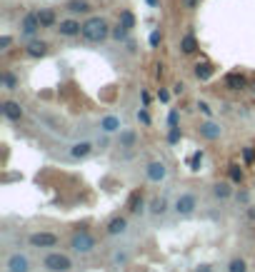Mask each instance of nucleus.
<instances>
[{
	"instance_id": "4c0bfd02",
	"label": "nucleus",
	"mask_w": 255,
	"mask_h": 272,
	"mask_svg": "<svg viewBox=\"0 0 255 272\" xmlns=\"http://www.w3.org/2000/svg\"><path fill=\"white\" fill-rule=\"evenodd\" d=\"M253 158H255L253 150H250V147H243V160H245V163H253Z\"/></svg>"
},
{
	"instance_id": "4468645a",
	"label": "nucleus",
	"mask_w": 255,
	"mask_h": 272,
	"mask_svg": "<svg viewBox=\"0 0 255 272\" xmlns=\"http://www.w3.org/2000/svg\"><path fill=\"white\" fill-rule=\"evenodd\" d=\"M25 55L28 58H45L48 55V43L45 40H30L25 45Z\"/></svg>"
},
{
	"instance_id": "7ed1b4c3",
	"label": "nucleus",
	"mask_w": 255,
	"mask_h": 272,
	"mask_svg": "<svg viewBox=\"0 0 255 272\" xmlns=\"http://www.w3.org/2000/svg\"><path fill=\"white\" fill-rule=\"evenodd\" d=\"M43 267L48 272H70L73 270V260L63 252H48L43 257Z\"/></svg>"
},
{
	"instance_id": "a878e982",
	"label": "nucleus",
	"mask_w": 255,
	"mask_h": 272,
	"mask_svg": "<svg viewBox=\"0 0 255 272\" xmlns=\"http://www.w3.org/2000/svg\"><path fill=\"white\" fill-rule=\"evenodd\" d=\"M203 158H205V152H203V150H195L190 158H188V168H190L193 172H198L200 165H203Z\"/></svg>"
},
{
	"instance_id": "2eb2a0df",
	"label": "nucleus",
	"mask_w": 255,
	"mask_h": 272,
	"mask_svg": "<svg viewBox=\"0 0 255 272\" xmlns=\"http://www.w3.org/2000/svg\"><path fill=\"white\" fill-rule=\"evenodd\" d=\"M135 142H138V133H135V130H130V128H123V130L118 133V147H123V150H130V147H135Z\"/></svg>"
},
{
	"instance_id": "473e14b6",
	"label": "nucleus",
	"mask_w": 255,
	"mask_h": 272,
	"mask_svg": "<svg viewBox=\"0 0 255 272\" xmlns=\"http://www.w3.org/2000/svg\"><path fill=\"white\" fill-rule=\"evenodd\" d=\"M148 43H150V48H158V45L163 43V33H160V30H153L150 37H148Z\"/></svg>"
},
{
	"instance_id": "dca6fc26",
	"label": "nucleus",
	"mask_w": 255,
	"mask_h": 272,
	"mask_svg": "<svg viewBox=\"0 0 255 272\" xmlns=\"http://www.w3.org/2000/svg\"><path fill=\"white\" fill-rule=\"evenodd\" d=\"M90 152H93V142L90 140H80V142H75V145L70 147V158L83 160V158H88Z\"/></svg>"
},
{
	"instance_id": "393cba45",
	"label": "nucleus",
	"mask_w": 255,
	"mask_h": 272,
	"mask_svg": "<svg viewBox=\"0 0 255 272\" xmlns=\"http://www.w3.org/2000/svg\"><path fill=\"white\" fill-rule=\"evenodd\" d=\"M0 80H3V88H5V90H18V77H15L10 70H3Z\"/></svg>"
},
{
	"instance_id": "49530a36",
	"label": "nucleus",
	"mask_w": 255,
	"mask_h": 272,
	"mask_svg": "<svg viewBox=\"0 0 255 272\" xmlns=\"http://www.w3.org/2000/svg\"><path fill=\"white\" fill-rule=\"evenodd\" d=\"M158 3H160V0H148V5H153V8H155Z\"/></svg>"
},
{
	"instance_id": "ea45409f",
	"label": "nucleus",
	"mask_w": 255,
	"mask_h": 272,
	"mask_svg": "<svg viewBox=\"0 0 255 272\" xmlns=\"http://www.w3.org/2000/svg\"><path fill=\"white\" fill-rule=\"evenodd\" d=\"M113 262H115V265H123V262H128V255H125V252H118V255L113 257Z\"/></svg>"
},
{
	"instance_id": "c756f323",
	"label": "nucleus",
	"mask_w": 255,
	"mask_h": 272,
	"mask_svg": "<svg viewBox=\"0 0 255 272\" xmlns=\"http://www.w3.org/2000/svg\"><path fill=\"white\" fill-rule=\"evenodd\" d=\"M228 272H248V265H245V260H240V257L230 260V265H228Z\"/></svg>"
},
{
	"instance_id": "b1692460",
	"label": "nucleus",
	"mask_w": 255,
	"mask_h": 272,
	"mask_svg": "<svg viewBox=\"0 0 255 272\" xmlns=\"http://www.w3.org/2000/svg\"><path fill=\"white\" fill-rule=\"evenodd\" d=\"M150 212L158 215V217L165 215V212H168V200H165V198H153V200H150Z\"/></svg>"
},
{
	"instance_id": "2f4dec72",
	"label": "nucleus",
	"mask_w": 255,
	"mask_h": 272,
	"mask_svg": "<svg viewBox=\"0 0 255 272\" xmlns=\"http://www.w3.org/2000/svg\"><path fill=\"white\" fill-rule=\"evenodd\" d=\"M180 142V128H168V145H178Z\"/></svg>"
},
{
	"instance_id": "a211bd4d",
	"label": "nucleus",
	"mask_w": 255,
	"mask_h": 272,
	"mask_svg": "<svg viewBox=\"0 0 255 272\" xmlns=\"http://www.w3.org/2000/svg\"><path fill=\"white\" fill-rule=\"evenodd\" d=\"M65 8L70 13H75V15H88L90 13V3H88V0H68Z\"/></svg>"
},
{
	"instance_id": "58836bf2",
	"label": "nucleus",
	"mask_w": 255,
	"mask_h": 272,
	"mask_svg": "<svg viewBox=\"0 0 255 272\" xmlns=\"http://www.w3.org/2000/svg\"><path fill=\"white\" fill-rule=\"evenodd\" d=\"M158 100H160V102H170V93L160 88V90H158Z\"/></svg>"
},
{
	"instance_id": "de8ad7c7",
	"label": "nucleus",
	"mask_w": 255,
	"mask_h": 272,
	"mask_svg": "<svg viewBox=\"0 0 255 272\" xmlns=\"http://www.w3.org/2000/svg\"><path fill=\"white\" fill-rule=\"evenodd\" d=\"M253 90H255V85H253Z\"/></svg>"
},
{
	"instance_id": "1a4fd4ad",
	"label": "nucleus",
	"mask_w": 255,
	"mask_h": 272,
	"mask_svg": "<svg viewBox=\"0 0 255 272\" xmlns=\"http://www.w3.org/2000/svg\"><path fill=\"white\" fill-rule=\"evenodd\" d=\"M43 25H40V18H38V13H28L25 18H23V23H20V33L25 35V37H33L35 33H38Z\"/></svg>"
},
{
	"instance_id": "c9c22d12",
	"label": "nucleus",
	"mask_w": 255,
	"mask_h": 272,
	"mask_svg": "<svg viewBox=\"0 0 255 272\" xmlns=\"http://www.w3.org/2000/svg\"><path fill=\"white\" fill-rule=\"evenodd\" d=\"M198 110H200L203 115H208V118H213V107H210L205 100H200V102H198Z\"/></svg>"
},
{
	"instance_id": "f8f14e48",
	"label": "nucleus",
	"mask_w": 255,
	"mask_h": 272,
	"mask_svg": "<svg viewBox=\"0 0 255 272\" xmlns=\"http://www.w3.org/2000/svg\"><path fill=\"white\" fill-rule=\"evenodd\" d=\"M3 115H5L10 123H20V118H23V107H20V102H15V100H5V102H3Z\"/></svg>"
},
{
	"instance_id": "f257e3e1",
	"label": "nucleus",
	"mask_w": 255,
	"mask_h": 272,
	"mask_svg": "<svg viewBox=\"0 0 255 272\" xmlns=\"http://www.w3.org/2000/svg\"><path fill=\"white\" fill-rule=\"evenodd\" d=\"M80 35L85 37L88 43H103L108 35H110V25H108V20L105 18H100V15H93V18H88L85 23H83V30H80Z\"/></svg>"
},
{
	"instance_id": "cd10ccee",
	"label": "nucleus",
	"mask_w": 255,
	"mask_h": 272,
	"mask_svg": "<svg viewBox=\"0 0 255 272\" xmlns=\"http://www.w3.org/2000/svg\"><path fill=\"white\" fill-rule=\"evenodd\" d=\"M228 177H230V182H235V185H240L243 182V170H240V165H230L228 168Z\"/></svg>"
},
{
	"instance_id": "20e7f679",
	"label": "nucleus",
	"mask_w": 255,
	"mask_h": 272,
	"mask_svg": "<svg viewBox=\"0 0 255 272\" xmlns=\"http://www.w3.org/2000/svg\"><path fill=\"white\" fill-rule=\"evenodd\" d=\"M195 207H198V198L193 195V192H183V195H178V200H175V205H173V210H175L180 217H190V215L195 212Z\"/></svg>"
},
{
	"instance_id": "9b49d317",
	"label": "nucleus",
	"mask_w": 255,
	"mask_h": 272,
	"mask_svg": "<svg viewBox=\"0 0 255 272\" xmlns=\"http://www.w3.org/2000/svg\"><path fill=\"white\" fill-rule=\"evenodd\" d=\"M100 130L105 135H113V133H120L123 125H120V118L118 115H105V118H100Z\"/></svg>"
},
{
	"instance_id": "bb28decb",
	"label": "nucleus",
	"mask_w": 255,
	"mask_h": 272,
	"mask_svg": "<svg viewBox=\"0 0 255 272\" xmlns=\"http://www.w3.org/2000/svg\"><path fill=\"white\" fill-rule=\"evenodd\" d=\"M128 33H130V30H128L125 25L118 23V28L110 30V37H113V40H118V43H125V40H128Z\"/></svg>"
},
{
	"instance_id": "f03ea898",
	"label": "nucleus",
	"mask_w": 255,
	"mask_h": 272,
	"mask_svg": "<svg viewBox=\"0 0 255 272\" xmlns=\"http://www.w3.org/2000/svg\"><path fill=\"white\" fill-rule=\"evenodd\" d=\"M70 247H73V252H78V255H90V252L98 247V240L93 238V232H90L88 227H80V230L73 232Z\"/></svg>"
},
{
	"instance_id": "423d86ee",
	"label": "nucleus",
	"mask_w": 255,
	"mask_h": 272,
	"mask_svg": "<svg viewBox=\"0 0 255 272\" xmlns=\"http://www.w3.org/2000/svg\"><path fill=\"white\" fill-rule=\"evenodd\" d=\"M28 242L33 247H55L58 245V235H53V232H33V235L28 238Z\"/></svg>"
},
{
	"instance_id": "79ce46f5",
	"label": "nucleus",
	"mask_w": 255,
	"mask_h": 272,
	"mask_svg": "<svg viewBox=\"0 0 255 272\" xmlns=\"http://www.w3.org/2000/svg\"><path fill=\"white\" fill-rule=\"evenodd\" d=\"M140 95H143V105L148 107V105H150V93H148V90H143Z\"/></svg>"
},
{
	"instance_id": "39448f33",
	"label": "nucleus",
	"mask_w": 255,
	"mask_h": 272,
	"mask_svg": "<svg viewBox=\"0 0 255 272\" xmlns=\"http://www.w3.org/2000/svg\"><path fill=\"white\" fill-rule=\"evenodd\" d=\"M55 30H58L63 37H75V35H80L83 23H80V20H75V18H68V20H60V23L55 25Z\"/></svg>"
},
{
	"instance_id": "a19ab883",
	"label": "nucleus",
	"mask_w": 255,
	"mask_h": 272,
	"mask_svg": "<svg viewBox=\"0 0 255 272\" xmlns=\"http://www.w3.org/2000/svg\"><path fill=\"white\" fill-rule=\"evenodd\" d=\"M173 93H175V95H183V93H185V85H183V83L173 85Z\"/></svg>"
},
{
	"instance_id": "7c9ffc66",
	"label": "nucleus",
	"mask_w": 255,
	"mask_h": 272,
	"mask_svg": "<svg viewBox=\"0 0 255 272\" xmlns=\"http://www.w3.org/2000/svg\"><path fill=\"white\" fill-rule=\"evenodd\" d=\"M168 128H180V112L175 107H170L168 112Z\"/></svg>"
},
{
	"instance_id": "c85d7f7f",
	"label": "nucleus",
	"mask_w": 255,
	"mask_h": 272,
	"mask_svg": "<svg viewBox=\"0 0 255 272\" xmlns=\"http://www.w3.org/2000/svg\"><path fill=\"white\" fill-rule=\"evenodd\" d=\"M120 25H125L128 30H133V28H135V15H133L130 10H123V13H120Z\"/></svg>"
},
{
	"instance_id": "aec40b11",
	"label": "nucleus",
	"mask_w": 255,
	"mask_h": 272,
	"mask_svg": "<svg viewBox=\"0 0 255 272\" xmlns=\"http://www.w3.org/2000/svg\"><path fill=\"white\" fill-rule=\"evenodd\" d=\"M38 18H40V25H43V28H55V25H58L55 10H50V8H43V10H38Z\"/></svg>"
},
{
	"instance_id": "9d476101",
	"label": "nucleus",
	"mask_w": 255,
	"mask_h": 272,
	"mask_svg": "<svg viewBox=\"0 0 255 272\" xmlns=\"http://www.w3.org/2000/svg\"><path fill=\"white\" fill-rule=\"evenodd\" d=\"M198 133H200V137H205V140H218V137L223 135V128L218 125V123H213V120H205V123H200Z\"/></svg>"
},
{
	"instance_id": "37998d69",
	"label": "nucleus",
	"mask_w": 255,
	"mask_h": 272,
	"mask_svg": "<svg viewBox=\"0 0 255 272\" xmlns=\"http://www.w3.org/2000/svg\"><path fill=\"white\" fill-rule=\"evenodd\" d=\"M248 220L255 222V205H248Z\"/></svg>"
},
{
	"instance_id": "72a5a7b5",
	"label": "nucleus",
	"mask_w": 255,
	"mask_h": 272,
	"mask_svg": "<svg viewBox=\"0 0 255 272\" xmlns=\"http://www.w3.org/2000/svg\"><path fill=\"white\" fill-rule=\"evenodd\" d=\"M138 120H140V123H143L145 128L150 125V115H148V110H145V105H143V107L138 110Z\"/></svg>"
},
{
	"instance_id": "a18cd8bd",
	"label": "nucleus",
	"mask_w": 255,
	"mask_h": 272,
	"mask_svg": "<svg viewBox=\"0 0 255 272\" xmlns=\"http://www.w3.org/2000/svg\"><path fill=\"white\" fill-rule=\"evenodd\" d=\"M183 3H185L188 8H195V5H198V0H183Z\"/></svg>"
},
{
	"instance_id": "ddd939ff",
	"label": "nucleus",
	"mask_w": 255,
	"mask_h": 272,
	"mask_svg": "<svg viewBox=\"0 0 255 272\" xmlns=\"http://www.w3.org/2000/svg\"><path fill=\"white\" fill-rule=\"evenodd\" d=\"M125 230H128V220H125V217H120V215H115L110 222L105 225V232H108V235H110V238H118V235H123Z\"/></svg>"
},
{
	"instance_id": "f3484780",
	"label": "nucleus",
	"mask_w": 255,
	"mask_h": 272,
	"mask_svg": "<svg viewBox=\"0 0 255 272\" xmlns=\"http://www.w3.org/2000/svg\"><path fill=\"white\" fill-rule=\"evenodd\" d=\"M225 88H230V90H243V88H248V77H245L243 72H228V75H225Z\"/></svg>"
},
{
	"instance_id": "f704fd0d",
	"label": "nucleus",
	"mask_w": 255,
	"mask_h": 272,
	"mask_svg": "<svg viewBox=\"0 0 255 272\" xmlns=\"http://www.w3.org/2000/svg\"><path fill=\"white\" fill-rule=\"evenodd\" d=\"M235 200H238V205H248V203H250V192H248V190H240L238 195H235Z\"/></svg>"
},
{
	"instance_id": "412c9836",
	"label": "nucleus",
	"mask_w": 255,
	"mask_h": 272,
	"mask_svg": "<svg viewBox=\"0 0 255 272\" xmlns=\"http://www.w3.org/2000/svg\"><path fill=\"white\" fill-rule=\"evenodd\" d=\"M193 72H195V77H198V80H210V77H213V72H215V68H213L210 63H198Z\"/></svg>"
},
{
	"instance_id": "6e6552de",
	"label": "nucleus",
	"mask_w": 255,
	"mask_h": 272,
	"mask_svg": "<svg viewBox=\"0 0 255 272\" xmlns=\"http://www.w3.org/2000/svg\"><path fill=\"white\" fill-rule=\"evenodd\" d=\"M5 270L8 272H30V260L20 252H13L5 262Z\"/></svg>"
},
{
	"instance_id": "4be33fe9",
	"label": "nucleus",
	"mask_w": 255,
	"mask_h": 272,
	"mask_svg": "<svg viewBox=\"0 0 255 272\" xmlns=\"http://www.w3.org/2000/svg\"><path fill=\"white\" fill-rule=\"evenodd\" d=\"M180 50H183V55H193L198 50V40H195V35H185L183 40H180Z\"/></svg>"
},
{
	"instance_id": "6ab92c4d",
	"label": "nucleus",
	"mask_w": 255,
	"mask_h": 272,
	"mask_svg": "<svg viewBox=\"0 0 255 272\" xmlns=\"http://www.w3.org/2000/svg\"><path fill=\"white\" fill-rule=\"evenodd\" d=\"M213 195H215L218 200H228V198L233 195L230 182H215V185H213Z\"/></svg>"
},
{
	"instance_id": "c03bdc74",
	"label": "nucleus",
	"mask_w": 255,
	"mask_h": 272,
	"mask_svg": "<svg viewBox=\"0 0 255 272\" xmlns=\"http://www.w3.org/2000/svg\"><path fill=\"white\" fill-rule=\"evenodd\" d=\"M195 272H213V267H210V265H200Z\"/></svg>"
},
{
	"instance_id": "0eeeda50",
	"label": "nucleus",
	"mask_w": 255,
	"mask_h": 272,
	"mask_svg": "<svg viewBox=\"0 0 255 272\" xmlns=\"http://www.w3.org/2000/svg\"><path fill=\"white\" fill-rule=\"evenodd\" d=\"M165 175H168V168H165L163 160H153V163H148V168H145V177L150 182H163Z\"/></svg>"
},
{
	"instance_id": "5701e85b",
	"label": "nucleus",
	"mask_w": 255,
	"mask_h": 272,
	"mask_svg": "<svg viewBox=\"0 0 255 272\" xmlns=\"http://www.w3.org/2000/svg\"><path fill=\"white\" fill-rule=\"evenodd\" d=\"M143 207H145V203H143V192L135 190L133 195H130V200H128V210L138 215V212H143Z\"/></svg>"
},
{
	"instance_id": "e433bc0d",
	"label": "nucleus",
	"mask_w": 255,
	"mask_h": 272,
	"mask_svg": "<svg viewBox=\"0 0 255 272\" xmlns=\"http://www.w3.org/2000/svg\"><path fill=\"white\" fill-rule=\"evenodd\" d=\"M13 45V37L10 35H3V37H0V50H8Z\"/></svg>"
}]
</instances>
